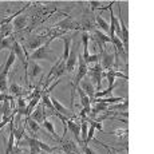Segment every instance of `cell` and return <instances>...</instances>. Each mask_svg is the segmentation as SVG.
Masks as SVG:
<instances>
[{
    "label": "cell",
    "mask_w": 154,
    "mask_h": 154,
    "mask_svg": "<svg viewBox=\"0 0 154 154\" xmlns=\"http://www.w3.org/2000/svg\"><path fill=\"white\" fill-rule=\"evenodd\" d=\"M51 42H52V40L48 39L46 43L43 44V46H40L38 50H35V51L29 55L28 62H36V60H40V59H47V60H50V62H54L58 56L50 51L48 46H50V43H51Z\"/></svg>",
    "instance_id": "6da1fadb"
},
{
    "label": "cell",
    "mask_w": 154,
    "mask_h": 154,
    "mask_svg": "<svg viewBox=\"0 0 154 154\" xmlns=\"http://www.w3.org/2000/svg\"><path fill=\"white\" fill-rule=\"evenodd\" d=\"M87 71H88L87 64H86V62L83 60L82 55L78 54V72H76L75 78H74V82L71 83V87H72V94H71V97L74 95V91H75V88H78L79 82H81L83 78H86V75H87Z\"/></svg>",
    "instance_id": "7a4b0ae2"
},
{
    "label": "cell",
    "mask_w": 154,
    "mask_h": 154,
    "mask_svg": "<svg viewBox=\"0 0 154 154\" xmlns=\"http://www.w3.org/2000/svg\"><path fill=\"white\" fill-rule=\"evenodd\" d=\"M51 114H54V112L47 110V109L43 106V103H39V105L36 106V109L34 110V112H32L28 118L29 119H32V121H35V122H38L39 125H42L44 121L47 119V117L51 115Z\"/></svg>",
    "instance_id": "3957f363"
},
{
    "label": "cell",
    "mask_w": 154,
    "mask_h": 154,
    "mask_svg": "<svg viewBox=\"0 0 154 154\" xmlns=\"http://www.w3.org/2000/svg\"><path fill=\"white\" fill-rule=\"evenodd\" d=\"M118 22H119L121 34H122V36H121V42H122V44H123L125 51L127 52V50H129V31H127V26L125 24V20H123V17H122V11H121L119 3H118Z\"/></svg>",
    "instance_id": "277c9868"
},
{
    "label": "cell",
    "mask_w": 154,
    "mask_h": 154,
    "mask_svg": "<svg viewBox=\"0 0 154 154\" xmlns=\"http://www.w3.org/2000/svg\"><path fill=\"white\" fill-rule=\"evenodd\" d=\"M99 63H100V66H102L103 70H106V71L112 70L114 63H115V54H114V52L110 54V52H107V51H105V50H103V51L100 52Z\"/></svg>",
    "instance_id": "5b68a950"
},
{
    "label": "cell",
    "mask_w": 154,
    "mask_h": 154,
    "mask_svg": "<svg viewBox=\"0 0 154 154\" xmlns=\"http://www.w3.org/2000/svg\"><path fill=\"white\" fill-rule=\"evenodd\" d=\"M78 87H81L82 90L85 91V94L90 98V102H91V105H93V103L95 102V86L91 83V81L83 78L81 82H79Z\"/></svg>",
    "instance_id": "8992f818"
},
{
    "label": "cell",
    "mask_w": 154,
    "mask_h": 154,
    "mask_svg": "<svg viewBox=\"0 0 154 154\" xmlns=\"http://www.w3.org/2000/svg\"><path fill=\"white\" fill-rule=\"evenodd\" d=\"M102 72H103V69L100 66V63H95V66L91 67V70L87 71V74L91 76L93 82L97 85V90H99L100 85H102Z\"/></svg>",
    "instance_id": "52a82bcc"
},
{
    "label": "cell",
    "mask_w": 154,
    "mask_h": 154,
    "mask_svg": "<svg viewBox=\"0 0 154 154\" xmlns=\"http://www.w3.org/2000/svg\"><path fill=\"white\" fill-rule=\"evenodd\" d=\"M78 47H76V43L71 44V51H70V55H69V59L66 60V71L71 72L74 69H75V63L78 62Z\"/></svg>",
    "instance_id": "ba28073f"
},
{
    "label": "cell",
    "mask_w": 154,
    "mask_h": 154,
    "mask_svg": "<svg viewBox=\"0 0 154 154\" xmlns=\"http://www.w3.org/2000/svg\"><path fill=\"white\" fill-rule=\"evenodd\" d=\"M47 40H48V39H47L46 35H43V36H32L31 39L27 42V44H26L24 48H29V50H32V52H34L35 50H38L40 46H43Z\"/></svg>",
    "instance_id": "9c48e42d"
},
{
    "label": "cell",
    "mask_w": 154,
    "mask_h": 154,
    "mask_svg": "<svg viewBox=\"0 0 154 154\" xmlns=\"http://www.w3.org/2000/svg\"><path fill=\"white\" fill-rule=\"evenodd\" d=\"M51 102H52V105H54V109H55L56 112H59V114L64 115V117H67V118H71V119L74 118V112H72L74 110H69L67 107H64V106L56 98H54V97H51Z\"/></svg>",
    "instance_id": "30bf717a"
},
{
    "label": "cell",
    "mask_w": 154,
    "mask_h": 154,
    "mask_svg": "<svg viewBox=\"0 0 154 154\" xmlns=\"http://www.w3.org/2000/svg\"><path fill=\"white\" fill-rule=\"evenodd\" d=\"M55 27H58V28H60V29H63V31L67 32L69 29H79V28H81V26H78V23L74 22V20L71 19L70 16H67L64 20L56 23Z\"/></svg>",
    "instance_id": "8fae6325"
},
{
    "label": "cell",
    "mask_w": 154,
    "mask_h": 154,
    "mask_svg": "<svg viewBox=\"0 0 154 154\" xmlns=\"http://www.w3.org/2000/svg\"><path fill=\"white\" fill-rule=\"evenodd\" d=\"M66 126H67V129L75 135L76 142H78V143H82V141H81V125H78L74 119L69 118V119L66 121Z\"/></svg>",
    "instance_id": "7c38bea8"
},
{
    "label": "cell",
    "mask_w": 154,
    "mask_h": 154,
    "mask_svg": "<svg viewBox=\"0 0 154 154\" xmlns=\"http://www.w3.org/2000/svg\"><path fill=\"white\" fill-rule=\"evenodd\" d=\"M24 141H26V143L29 146V154H39V153H42V150H40V147H39V140H38V138L29 137V135L24 134Z\"/></svg>",
    "instance_id": "4fadbf2b"
},
{
    "label": "cell",
    "mask_w": 154,
    "mask_h": 154,
    "mask_svg": "<svg viewBox=\"0 0 154 154\" xmlns=\"http://www.w3.org/2000/svg\"><path fill=\"white\" fill-rule=\"evenodd\" d=\"M42 71H43L42 66L38 64L36 62H28V72H27L28 78H31V79L36 78V76H39L42 74Z\"/></svg>",
    "instance_id": "5bb4252c"
},
{
    "label": "cell",
    "mask_w": 154,
    "mask_h": 154,
    "mask_svg": "<svg viewBox=\"0 0 154 154\" xmlns=\"http://www.w3.org/2000/svg\"><path fill=\"white\" fill-rule=\"evenodd\" d=\"M109 109V105L106 103H100V102H95L91 105V109H90V115L91 118H97V115L100 114L103 111H107Z\"/></svg>",
    "instance_id": "9a60e30c"
},
{
    "label": "cell",
    "mask_w": 154,
    "mask_h": 154,
    "mask_svg": "<svg viewBox=\"0 0 154 154\" xmlns=\"http://www.w3.org/2000/svg\"><path fill=\"white\" fill-rule=\"evenodd\" d=\"M27 20H28V17L26 16V15H22V16H16L14 19V23H12V26H14V29L15 31H22V29H24L26 27H27Z\"/></svg>",
    "instance_id": "2e32d148"
},
{
    "label": "cell",
    "mask_w": 154,
    "mask_h": 154,
    "mask_svg": "<svg viewBox=\"0 0 154 154\" xmlns=\"http://www.w3.org/2000/svg\"><path fill=\"white\" fill-rule=\"evenodd\" d=\"M62 42L64 43V51H63V56H62V60L66 62L69 59L70 51H71V44H72V36H62Z\"/></svg>",
    "instance_id": "e0dca14e"
},
{
    "label": "cell",
    "mask_w": 154,
    "mask_h": 154,
    "mask_svg": "<svg viewBox=\"0 0 154 154\" xmlns=\"http://www.w3.org/2000/svg\"><path fill=\"white\" fill-rule=\"evenodd\" d=\"M78 94H79V98H81V103L83 106V109H91V102L90 98L85 94V91L82 90L81 87H78Z\"/></svg>",
    "instance_id": "ac0fdd59"
},
{
    "label": "cell",
    "mask_w": 154,
    "mask_h": 154,
    "mask_svg": "<svg viewBox=\"0 0 154 154\" xmlns=\"http://www.w3.org/2000/svg\"><path fill=\"white\" fill-rule=\"evenodd\" d=\"M63 150H64V153H79L78 152V147H76V145H75V142L74 141H71V140H69L67 142H64L63 143Z\"/></svg>",
    "instance_id": "d6986e66"
},
{
    "label": "cell",
    "mask_w": 154,
    "mask_h": 154,
    "mask_svg": "<svg viewBox=\"0 0 154 154\" xmlns=\"http://www.w3.org/2000/svg\"><path fill=\"white\" fill-rule=\"evenodd\" d=\"M15 42V38L14 36H8V38H4V39L2 40V43H0V51L2 50H10V51H12V44Z\"/></svg>",
    "instance_id": "ffe728a7"
},
{
    "label": "cell",
    "mask_w": 154,
    "mask_h": 154,
    "mask_svg": "<svg viewBox=\"0 0 154 154\" xmlns=\"http://www.w3.org/2000/svg\"><path fill=\"white\" fill-rule=\"evenodd\" d=\"M42 125H43V129H46L47 131H48L50 134H51L56 141H60V138H59V137H58V134L55 133V127H54V125H52V122H50V121H47V119H46V121H44V122L42 123Z\"/></svg>",
    "instance_id": "44dd1931"
},
{
    "label": "cell",
    "mask_w": 154,
    "mask_h": 154,
    "mask_svg": "<svg viewBox=\"0 0 154 154\" xmlns=\"http://www.w3.org/2000/svg\"><path fill=\"white\" fill-rule=\"evenodd\" d=\"M97 26H98V27L102 29L103 32H109L110 31V27H109V23L106 22L105 19H103L102 16H100V15H97Z\"/></svg>",
    "instance_id": "7402d4cb"
},
{
    "label": "cell",
    "mask_w": 154,
    "mask_h": 154,
    "mask_svg": "<svg viewBox=\"0 0 154 154\" xmlns=\"http://www.w3.org/2000/svg\"><path fill=\"white\" fill-rule=\"evenodd\" d=\"M87 131H88V122L87 119H82V123H81V141L82 143H85L86 141V137H87Z\"/></svg>",
    "instance_id": "603a6c76"
},
{
    "label": "cell",
    "mask_w": 154,
    "mask_h": 154,
    "mask_svg": "<svg viewBox=\"0 0 154 154\" xmlns=\"http://www.w3.org/2000/svg\"><path fill=\"white\" fill-rule=\"evenodd\" d=\"M90 125H88V131H87V137L83 145H88V142L94 138V133H95V125H94V121H90Z\"/></svg>",
    "instance_id": "cb8c5ba5"
},
{
    "label": "cell",
    "mask_w": 154,
    "mask_h": 154,
    "mask_svg": "<svg viewBox=\"0 0 154 154\" xmlns=\"http://www.w3.org/2000/svg\"><path fill=\"white\" fill-rule=\"evenodd\" d=\"M10 90H11V94H12V95H16V97H20V98H22L23 88L20 87L19 85H16V83H11V85H10Z\"/></svg>",
    "instance_id": "d4e9b609"
},
{
    "label": "cell",
    "mask_w": 154,
    "mask_h": 154,
    "mask_svg": "<svg viewBox=\"0 0 154 154\" xmlns=\"http://www.w3.org/2000/svg\"><path fill=\"white\" fill-rule=\"evenodd\" d=\"M27 123H28V127L29 130H31L32 133H38L40 130V125L38 122H35V121L29 119V118H27Z\"/></svg>",
    "instance_id": "484cf974"
},
{
    "label": "cell",
    "mask_w": 154,
    "mask_h": 154,
    "mask_svg": "<svg viewBox=\"0 0 154 154\" xmlns=\"http://www.w3.org/2000/svg\"><path fill=\"white\" fill-rule=\"evenodd\" d=\"M127 133H129L127 129H118V130H112V131H110L109 134H115V135H118V137H123V140L126 141Z\"/></svg>",
    "instance_id": "4316f807"
},
{
    "label": "cell",
    "mask_w": 154,
    "mask_h": 154,
    "mask_svg": "<svg viewBox=\"0 0 154 154\" xmlns=\"http://www.w3.org/2000/svg\"><path fill=\"white\" fill-rule=\"evenodd\" d=\"M100 4H102L100 2H90L91 11H95V10H98V8H100Z\"/></svg>",
    "instance_id": "83f0119b"
},
{
    "label": "cell",
    "mask_w": 154,
    "mask_h": 154,
    "mask_svg": "<svg viewBox=\"0 0 154 154\" xmlns=\"http://www.w3.org/2000/svg\"><path fill=\"white\" fill-rule=\"evenodd\" d=\"M83 152H85V154H95V152H94L93 149L88 147V145H83Z\"/></svg>",
    "instance_id": "f1b7e54d"
},
{
    "label": "cell",
    "mask_w": 154,
    "mask_h": 154,
    "mask_svg": "<svg viewBox=\"0 0 154 154\" xmlns=\"http://www.w3.org/2000/svg\"><path fill=\"white\" fill-rule=\"evenodd\" d=\"M95 143H100V145H102V146H105L106 149H107V152L111 154V149H110V147H107V145H106V143H103V142H100V141H98V140H95Z\"/></svg>",
    "instance_id": "f546056e"
},
{
    "label": "cell",
    "mask_w": 154,
    "mask_h": 154,
    "mask_svg": "<svg viewBox=\"0 0 154 154\" xmlns=\"http://www.w3.org/2000/svg\"><path fill=\"white\" fill-rule=\"evenodd\" d=\"M39 154H48V153H44V152H42V153H39Z\"/></svg>",
    "instance_id": "4dcf8cb0"
},
{
    "label": "cell",
    "mask_w": 154,
    "mask_h": 154,
    "mask_svg": "<svg viewBox=\"0 0 154 154\" xmlns=\"http://www.w3.org/2000/svg\"><path fill=\"white\" fill-rule=\"evenodd\" d=\"M2 40H3V39H0V43H2Z\"/></svg>",
    "instance_id": "1f68e13d"
},
{
    "label": "cell",
    "mask_w": 154,
    "mask_h": 154,
    "mask_svg": "<svg viewBox=\"0 0 154 154\" xmlns=\"http://www.w3.org/2000/svg\"><path fill=\"white\" fill-rule=\"evenodd\" d=\"M4 154H8V153H7V152H5V153H4Z\"/></svg>",
    "instance_id": "d6a6232c"
},
{
    "label": "cell",
    "mask_w": 154,
    "mask_h": 154,
    "mask_svg": "<svg viewBox=\"0 0 154 154\" xmlns=\"http://www.w3.org/2000/svg\"><path fill=\"white\" fill-rule=\"evenodd\" d=\"M76 154H81V153H76Z\"/></svg>",
    "instance_id": "836d02e7"
}]
</instances>
